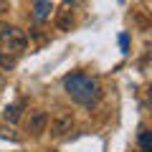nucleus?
Listing matches in <instances>:
<instances>
[{
	"instance_id": "obj_1",
	"label": "nucleus",
	"mask_w": 152,
	"mask_h": 152,
	"mask_svg": "<svg viewBox=\"0 0 152 152\" xmlns=\"http://www.w3.org/2000/svg\"><path fill=\"white\" fill-rule=\"evenodd\" d=\"M64 86H66V91H69V96L76 99L79 104H84V107H91V104L99 99V94H102L99 81L94 79V76H86V74H71V76H66Z\"/></svg>"
},
{
	"instance_id": "obj_2",
	"label": "nucleus",
	"mask_w": 152,
	"mask_h": 152,
	"mask_svg": "<svg viewBox=\"0 0 152 152\" xmlns=\"http://www.w3.org/2000/svg\"><path fill=\"white\" fill-rule=\"evenodd\" d=\"M0 43H3V51H8L13 56H20L28 48V38L15 26H3V31H0Z\"/></svg>"
},
{
	"instance_id": "obj_3",
	"label": "nucleus",
	"mask_w": 152,
	"mask_h": 152,
	"mask_svg": "<svg viewBox=\"0 0 152 152\" xmlns=\"http://www.w3.org/2000/svg\"><path fill=\"white\" fill-rule=\"evenodd\" d=\"M71 129H74V114L71 112H61L53 117V122H51V134L53 137H66Z\"/></svg>"
},
{
	"instance_id": "obj_4",
	"label": "nucleus",
	"mask_w": 152,
	"mask_h": 152,
	"mask_svg": "<svg viewBox=\"0 0 152 152\" xmlns=\"http://www.w3.org/2000/svg\"><path fill=\"white\" fill-rule=\"evenodd\" d=\"M46 127H48V114L43 112V109H36V112H31V117H28L26 122V132L28 134H41V132H46Z\"/></svg>"
},
{
	"instance_id": "obj_5",
	"label": "nucleus",
	"mask_w": 152,
	"mask_h": 152,
	"mask_svg": "<svg viewBox=\"0 0 152 152\" xmlns=\"http://www.w3.org/2000/svg\"><path fill=\"white\" fill-rule=\"evenodd\" d=\"M31 3H33V18H36L38 23L46 20V18L51 15V10H53V8H51V0H31Z\"/></svg>"
},
{
	"instance_id": "obj_6",
	"label": "nucleus",
	"mask_w": 152,
	"mask_h": 152,
	"mask_svg": "<svg viewBox=\"0 0 152 152\" xmlns=\"http://www.w3.org/2000/svg\"><path fill=\"white\" fill-rule=\"evenodd\" d=\"M20 109H23V102H18V104H8L5 112H3V119L10 122V124H15V122L20 119Z\"/></svg>"
},
{
	"instance_id": "obj_7",
	"label": "nucleus",
	"mask_w": 152,
	"mask_h": 152,
	"mask_svg": "<svg viewBox=\"0 0 152 152\" xmlns=\"http://www.w3.org/2000/svg\"><path fill=\"white\" fill-rule=\"evenodd\" d=\"M56 26H58V31H71V26H74V15H71V10H61Z\"/></svg>"
},
{
	"instance_id": "obj_8",
	"label": "nucleus",
	"mask_w": 152,
	"mask_h": 152,
	"mask_svg": "<svg viewBox=\"0 0 152 152\" xmlns=\"http://www.w3.org/2000/svg\"><path fill=\"white\" fill-rule=\"evenodd\" d=\"M13 66H15V56L8 53V51H0V69H3V71H10Z\"/></svg>"
},
{
	"instance_id": "obj_9",
	"label": "nucleus",
	"mask_w": 152,
	"mask_h": 152,
	"mask_svg": "<svg viewBox=\"0 0 152 152\" xmlns=\"http://www.w3.org/2000/svg\"><path fill=\"white\" fill-rule=\"evenodd\" d=\"M140 147H142V152H152V137H150V132H142V134H140Z\"/></svg>"
},
{
	"instance_id": "obj_10",
	"label": "nucleus",
	"mask_w": 152,
	"mask_h": 152,
	"mask_svg": "<svg viewBox=\"0 0 152 152\" xmlns=\"http://www.w3.org/2000/svg\"><path fill=\"white\" fill-rule=\"evenodd\" d=\"M119 43H122V51L127 53V46H129V38H127V33H122V36H119Z\"/></svg>"
},
{
	"instance_id": "obj_11",
	"label": "nucleus",
	"mask_w": 152,
	"mask_h": 152,
	"mask_svg": "<svg viewBox=\"0 0 152 152\" xmlns=\"http://www.w3.org/2000/svg\"><path fill=\"white\" fill-rule=\"evenodd\" d=\"M8 8H10V3H8V0H0V15L8 13Z\"/></svg>"
},
{
	"instance_id": "obj_12",
	"label": "nucleus",
	"mask_w": 152,
	"mask_h": 152,
	"mask_svg": "<svg viewBox=\"0 0 152 152\" xmlns=\"http://www.w3.org/2000/svg\"><path fill=\"white\" fill-rule=\"evenodd\" d=\"M0 89H3V76H0Z\"/></svg>"
},
{
	"instance_id": "obj_13",
	"label": "nucleus",
	"mask_w": 152,
	"mask_h": 152,
	"mask_svg": "<svg viewBox=\"0 0 152 152\" xmlns=\"http://www.w3.org/2000/svg\"><path fill=\"white\" fill-rule=\"evenodd\" d=\"M3 26H5V23H0V31H3Z\"/></svg>"
}]
</instances>
